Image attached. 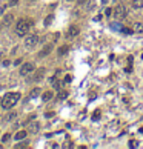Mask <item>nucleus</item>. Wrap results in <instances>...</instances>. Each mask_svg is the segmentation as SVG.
<instances>
[{"mask_svg":"<svg viewBox=\"0 0 143 149\" xmlns=\"http://www.w3.org/2000/svg\"><path fill=\"white\" fill-rule=\"evenodd\" d=\"M31 26H33V20L29 19H20L16 25V34L20 35V37H25L26 34L29 33Z\"/></svg>","mask_w":143,"mask_h":149,"instance_id":"obj_1","label":"nucleus"},{"mask_svg":"<svg viewBox=\"0 0 143 149\" xmlns=\"http://www.w3.org/2000/svg\"><path fill=\"white\" fill-rule=\"evenodd\" d=\"M20 100V94L19 92H8L2 100V108L3 109H11L14 105H17V102Z\"/></svg>","mask_w":143,"mask_h":149,"instance_id":"obj_2","label":"nucleus"},{"mask_svg":"<svg viewBox=\"0 0 143 149\" xmlns=\"http://www.w3.org/2000/svg\"><path fill=\"white\" fill-rule=\"evenodd\" d=\"M126 6H123V5H119V6H115V9H114V19H117V20H123L125 17H126Z\"/></svg>","mask_w":143,"mask_h":149,"instance_id":"obj_3","label":"nucleus"},{"mask_svg":"<svg viewBox=\"0 0 143 149\" xmlns=\"http://www.w3.org/2000/svg\"><path fill=\"white\" fill-rule=\"evenodd\" d=\"M37 43H39V37H37V35H28V37L25 39V46L28 49H33Z\"/></svg>","mask_w":143,"mask_h":149,"instance_id":"obj_4","label":"nucleus"},{"mask_svg":"<svg viewBox=\"0 0 143 149\" xmlns=\"http://www.w3.org/2000/svg\"><path fill=\"white\" fill-rule=\"evenodd\" d=\"M33 71H34L33 63H25V65H22V68H20V75H28Z\"/></svg>","mask_w":143,"mask_h":149,"instance_id":"obj_5","label":"nucleus"},{"mask_svg":"<svg viewBox=\"0 0 143 149\" xmlns=\"http://www.w3.org/2000/svg\"><path fill=\"white\" fill-rule=\"evenodd\" d=\"M43 75H45V68H39L37 72H35L34 77H33V82H40L43 79Z\"/></svg>","mask_w":143,"mask_h":149,"instance_id":"obj_6","label":"nucleus"},{"mask_svg":"<svg viewBox=\"0 0 143 149\" xmlns=\"http://www.w3.org/2000/svg\"><path fill=\"white\" fill-rule=\"evenodd\" d=\"M51 51H52V45L49 43V45H46V46H45V48L42 49V51H40V52H39V57H40V58H43V57H46V56H48V54H49Z\"/></svg>","mask_w":143,"mask_h":149,"instance_id":"obj_7","label":"nucleus"},{"mask_svg":"<svg viewBox=\"0 0 143 149\" xmlns=\"http://www.w3.org/2000/svg\"><path fill=\"white\" fill-rule=\"evenodd\" d=\"M79 26H75V25H73V26H71V28L68 29V34H66V35H68V37H75V35H77L79 34Z\"/></svg>","mask_w":143,"mask_h":149,"instance_id":"obj_8","label":"nucleus"},{"mask_svg":"<svg viewBox=\"0 0 143 149\" xmlns=\"http://www.w3.org/2000/svg\"><path fill=\"white\" fill-rule=\"evenodd\" d=\"M12 19H14L12 14H6L5 17H3V25H5V26H9L12 23Z\"/></svg>","mask_w":143,"mask_h":149,"instance_id":"obj_9","label":"nucleus"},{"mask_svg":"<svg viewBox=\"0 0 143 149\" xmlns=\"http://www.w3.org/2000/svg\"><path fill=\"white\" fill-rule=\"evenodd\" d=\"M14 138L19 142V140H23V138H26V131H19L16 135H14Z\"/></svg>","mask_w":143,"mask_h":149,"instance_id":"obj_10","label":"nucleus"},{"mask_svg":"<svg viewBox=\"0 0 143 149\" xmlns=\"http://www.w3.org/2000/svg\"><path fill=\"white\" fill-rule=\"evenodd\" d=\"M52 97H54V94H52L51 91H46V92H43V100H45V102H49Z\"/></svg>","mask_w":143,"mask_h":149,"instance_id":"obj_11","label":"nucleus"},{"mask_svg":"<svg viewBox=\"0 0 143 149\" xmlns=\"http://www.w3.org/2000/svg\"><path fill=\"white\" fill-rule=\"evenodd\" d=\"M132 8H136V9H138V8L143 6V0H132Z\"/></svg>","mask_w":143,"mask_h":149,"instance_id":"obj_12","label":"nucleus"},{"mask_svg":"<svg viewBox=\"0 0 143 149\" xmlns=\"http://www.w3.org/2000/svg\"><path fill=\"white\" fill-rule=\"evenodd\" d=\"M39 129H40V125H39V123H33V125L29 126V131H31V132H33V134L39 132Z\"/></svg>","mask_w":143,"mask_h":149,"instance_id":"obj_13","label":"nucleus"},{"mask_svg":"<svg viewBox=\"0 0 143 149\" xmlns=\"http://www.w3.org/2000/svg\"><path fill=\"white\" fill-rule=\"evenodd\" d=\"M68 51H69L68 45H65V46H60V48H59V56H65Z\"/></svg>","mask_w":143,"mask_h":149,"instance_id":"obj_14","label":"nucleus"},{"mask_svg":"<svg viewBox=\"0 0 143 149\" xmlns=\"http://www.w3.org/2000/svg\"><path fill=\"white\" fill-rule=\"evenodd\" d=\"M134 33H143V25L142 23H136V25H134Z\"/></svg>","mask_w":143,"mask_h":149,"instance_id":"obj_15","label":"nucleus"},{"mask_svg":"<svg viewBox=\"0 0 143 149\" xmlns=\"http://www.w3.org/2000/svg\"><path fill=\"white\" fill-rule=\"evenodd\" d=\"M16 117H17V114H16V112H9V114L6 115V120H8V121H11V120H14Z\"/></svg>","mask_w":143,"mask_h":149,"instance_id":"obj_16","label":"nucleus"},{"mask_svg":"<svg viewBox=\"0 0 143 149\" xmlns=\"http://www.w3.org/2000/svg\"><path fill=\"white\" fill-rule=\"evenodd\" d=\"M52 80V86H54L56 89H59L60 88V82H59V80H57V79H51Z\"/></svg>","mask_w":143,"mask_h":149,"instance_id":"obj_17","label":"nucleus"},{"mask_svg":"<svg viewBox=\"0 0 143 149\" xmlns=\"http://www.w3.org/2000/svg\"><path fill=\"white\" fill-rule=\"evenodd\" d=\"M40 94V89L37 88V89H33V91H31V98H34V97H37Z\"/></svg>","mask_w":143,"mask_h":149,"instance_id":"obj_18","label":"nucleus"},{"mask_svg":"<svg viewBox=\"0 0 143 149\" xmlns=\"http://www.w3.org/2000/svg\"><path fill=\"white\" fill-rule=\"evenodd\" d=\"M66 97H68V92H66V91H62L59 94V98H60V100H63V98H66Z\"/></svg>","mask_w":143,"mask_h":149,"instance_id":"obj_19","label":"nucleus"},{"mask_svg":"<svg viewBox=\"0 0 143 149\" xmlns=\"http://www.w3.org/2000/svg\"><path fill=\"white\" fill-rule=\"evenodd\" d=\"M52 19H54V16H48L46 20H45V25H49L51 22H52Z\"/></svg>","mask_w":143,"mask_h":149,"instance_id":"obj_20","label":"nucleus"},{"mask_svg":"<svg viewBox=\"0 0 143 149\" xmlns=\"http://www.w3.org/2000/svg\"><path fill=\"white\" fill-rule=\"evenodd\" d=\"M9 138H11V135L9 134H5V135H3V138H2V142L6 143V142H9Z\"/></svg>","mask_w":143,"mask_h":149,"instance_id":"obj_21","label":"nucleus"},{"mask_svg":"<svg viewBox=\"0 0 143 149\" xmlns=\"http://www.w3.org/2000/svg\"><path fill=\"white\" fill-rule=\"evenodd\" d=\"M123 34H132L134 33V29H129V28H123Z\"/></svg>","mask_w":143,"mask_h":149,"instance_id":"obj_22","label":"nucleus"},{"mask_svg":"<svg viewBox=\"0 0 143 149\" xmlns=\"http://www.w3.org/2000/svg\"><path fill=\"white\" fill-rule=\"evenodd\" d=\"M92 119L94 120H99L100 119V111H96V112H94V117H92Z\"/></svg>","mask_w":143,"mask_h":149,"instance_id":"obj_23","label":"nucleus"},{"mask_svg":"<svg viewBox=\"0 0 143 149\" xmlns=\"http://www.w3.org/2000/svg\"><path fill=\"white\" fill-rule=\"evenodd\" d=\"M26 146H28V143L25 142V143H19V144H17L16 148H19V149H20V148H26Z\"/></svg>","mask_w":143,"mask_h":149,"instance_id":"obj_24","label":"nucleus"},{"mask_svg":"<svg viewBox=\"0 0 143 149\" xmlns=\"http://www.w3.org/2000/svg\"><path fill=\"white\" fill-rule=\"evenodd\" d=\"M71 80H73V77H71V75H66V77H65V83H71Z\"/></svg>","mask_w":143,"mask_h":149,"instance_id":"obj_25","label":"nucleus"},{"mask_svg":"<svg viewBox=\"0 0 143 149\" xmlns=\"http://www.w3.org/2000/svg\"><path fill=\"white\" fill-rule=\"evenodd\" d=\"M129 146H131V148H136L137 146V142H136V140H132V142L129 143Z\"/></svg>","mask_w":143,"mask_h":149,"instance_id":"obj_26","label":"nucleus"},{"mask_svg":"<svg viewBox=\"0 0 143 149\" xmlns=\"http://www.w3.org/2000/svg\"><path fill=\"white\" fill-rule=\"evenodd\" d=\"M77 2H79V5H85V3L88 2V0H77Z\"/></svg>","mask_w":143,"mask_h":149,"instance_id":"obj_27","label":"nucleus"},{"mask_svg":"<svg viewBox=\"0 0 143 149\" xmlns=\"http://www.w3.org/2000/svg\"><path fill=\"white\" fill-rule=\"evenodd\" d=\"M20 63H22V58H19V60H16V62H14V65H20Z\"/></svg>","mask_w":143,"mask_h":149,"instance_id":"obj_28","label":"nucleus"},{"mask_svg":"<svg viewBox=\"0 0 143 149\" xmlns=\"http://www.w3.org/2000/svg\"><path fill=\"white\" fill-rule=\"evenodd\" d=\"M17 2H19V0H11V6H12V5H16Z\"/></svg>","mask_w":143,"mask_h":149,"instance_id":"obj_29","label":"nucleus"},{"mask_svg":"<svg viewBox=\"0 0 143 149\" xmlns=\"http://www.w3.org/2000/svg\"><path fill=\"white\" fill-rule=\"evenodd\" d=\"M69 2H73V0H69Z\"/></svg>","mask_w":143,"mask_h":149,"instance_id":"obj_30","label":"nucleus"},{"mask_svg":"<svg viewBox=\"0 0 143 149\" xmlns=\"http://www.w3.org/2000/svg\"><path fill=\"white\" fill-rule=\"evenodd\" d=\"M142 58H143V56H142Z\"/></svg>","mask_w":143,"mask_h":149,"instance_id":"obj_31","label":"nucleus"}]
</instances>
